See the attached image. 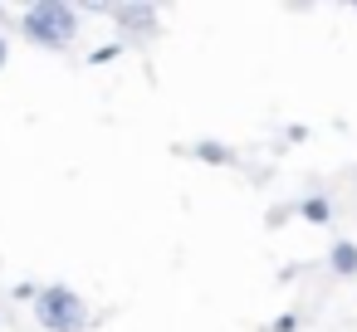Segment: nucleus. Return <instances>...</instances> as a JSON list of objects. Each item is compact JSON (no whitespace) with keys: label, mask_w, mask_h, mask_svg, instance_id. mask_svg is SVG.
I'll list each match as a JSON object with an SVG mask.
<instances>
[{"label":"nucleus","mask_w":357,"mask_h":332,"mask_svg":"<svg viewBox=\"0 0 357 332\" xmlns=\"http://www.w3.org/2000/svg\"><path fill=\"white\" fill-rule=\"evenodd\" d=\"M186 157H196V161H206V166H240V152H235L230 142H215V137L191 142V147H186Z\"/></svg>","instance_id":"4"},{"label":"nucleus","mask_w":357,"mask_h":332,"mask_svg":"<svg viewBox=\"0 0 357 332\" xmlns=\"http://www.w3.org/2000/svg\"><path fill=\"white\" fill-rule=\"evenodd\" d=\"M118 54H123V40H118V45H98L89 59H93V64H108V59H118Z\"/></svg>","instance_id":"8"},{"label":"nucleus","mask_w":357,"mask_h":332,"mask_svg":"<svg viewBox=\"0 0 357 332\" xmlns=\"http://www.w3.org/2000/svg\"><path fill=\"white\" fill-rule=\"evenodd\" d=\"M35 322H40L45 332H89L93 313H89V303H84L79 288H69V283H45L40 298H35Z\"/></svg>","instance_id":"2"},{"label":"nucleus","mask_w":357,"mask_h":332,"mask_svg":"<svg viewBox=\"0 0 357 332\" xmlns=\"http://www.w3.org/2000/svg\"><path fill=\"white\" fill-rule=\"evenodd\" d=\"M6 64H10V40L0 35V74H6Z\"/></svg>","instance_id":"9"},{"label":"nucleus","mask_w":357,"mask_h":332,"mask_svg":"<svg viewBox=\"0 0 357 332\" xmlns=\"http://www.w3.org/2000/svg\"><path fill=\"white\" fill-rule=\"evenodd\" d=\"M79 6H64V0H35V6L20 10V35L25 45L45 49V54H69L79 45Z\"/></svg>","instance_id":"1"},{"label":"nucleus","mask_w":357,"mask_h":332,"mask_svg":"<svg viewBox=\"0 0 357 332\" xmlns=\"http://www.w3.org/2000/svg\"><path fill=\"white\" fill-rule=\"evenodd\" d=\"M328 269H333L337 278H352V274H357V244H352V239H333V249H328Z\"/></svg>","instance_id":"5"},{"label":"nucleus","mask_w":357,"mask_h":332,"mask_svg":"<svg viewBox=\"0 0 357 332\" xmlns=\"http://www.w3.org/2000/svg\"><path fill=\"white\" fill-rule=\"evenodd\" d=\"M269 332H294V317H279V322H274Z\"/></svg>","instance_id":"10"},{"label":"nucleus","mask_w":357,"mask_h":332,"mask_svg":"<svg viewBox=\"0 0 357 332\" xmlns=\"http://www.w3.org/2000/svg\"><path fill=\"white\" fill-rule=\"evenodd\" d=\"M108 15H113V25H118L123 45H152V40L162 35V10H157V6H147V0L108 6Z\"/></svg>","instance_id":"3"},{"label":"nucleus","mask_w":357,"mask_h":332,"mask_svg":"<svg viewBox=\"0 0 357 332\" xmlns=\"http://www.w3.org/2000/svg\"><path fill=\"white\" fill-rule=\"evenodd\" d=\"M40 288H45V283H35V278H25V283H15V288H10V298H15V303H30V308H35V298H40Z\"/></svg>","instance_id":"7"},{"label":"nucleus","mask_w":357,"mask_h":332,"mask_svg":"<svg viewBox=\"0 0 357 332\" xmlns=\"http://www.w3.org/2000/svg\"><path fill=\"white\" fill-rule=\"evenodd\" d=\"M298 215L308 225H328L333 220V205H328V196H308V200H298Z\"/></svg>","instance_id":"6"}]
</instances>
